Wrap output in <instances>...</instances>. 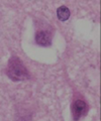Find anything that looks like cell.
I'll return each instance as SVG.
<instances>
[{
    "label": "cell",
    "mask_w": 101,
    "mask_h": 121,
    "mask_svg": "<svg viewBox=\"0 0 101 121\" xmlns=\"http://www.w3.org/2000/svg\"><path fill=\"white\" fill-rule=\"evenodd\" d=\"M7 75L11 80L15 82L23 81L28 78V72L26 68L23 66L22 62L17 56H13L9 60L8 67H7Z\"/></svg>",
    "instance_id": "1"
},
{
    "label": "cell",
    "mask_w": 101,
    "mask_h": 121,
    "mask_svg": "<svg viewBox=\"0 0 101 121\" xmlns=\"http://www.w3.org/2000/svg\"><path fill=\"white\" fill-rule=\"evenodd\" d=\"M72 113L74 120H79L87 113V104L83 100H76L72 106Z\"/></svg>",
    "instance_id": "2"
},
{
    "label": "cell",
    "mask_w": 101,
    "mask_h": 121,
    "mask_svg": "<svg viewBox=\"0 0 101 121\" xmlns=\"http://www.w3.org/2000/svg\"><path fill=\"white\" fill-rule=\"evenodd\" d=\"M35 43L43 47H48L52 43V35L48 31L40 30L35 33Z\"/></svg>",
    "instance_id": "3"
},
{
    "label": "cell",
    "mask_w": 101,
    "mask_h": 121,
    "mask_svg": "<svg viewBox=\"0 0 101 121\" xmlns=\"http://www.w3.org/2000/svg\"><path fill=\"white\" fill-rule=\"evenodd\" d=\"M57 15H58V18L61 21H65L67 19H69L70 10L67 6H61V7H59L57 10Z\"/></svg>",
    "instance_id": "4"
}]
</instances>
